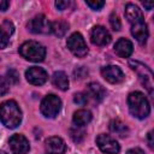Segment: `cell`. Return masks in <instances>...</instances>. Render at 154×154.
Returning a JSON list of instances; mask_svg holds the SVG:
<instances>
[{"instance_id": "cell-1", "label": "cell", "mask_w": 154, "mask_h": 154, "mask_svg": "<svg viewBox=\"0 0 154 154\" xmlns=\"http://www.w3.org/2000/svg\"><path fill=\"white\" fill-rule=\"evenodd\" d=\"M0 120L1 123L10 128H17L22 122V111L19 106L13 100H7L0 106Z\"/></svg>"}, {"instance_id": "cell-2", "label": "cell", "mask_w": 154, "mask_h": 154, "mask_svg": "<svg viewBox=\"0 0 154 154\" xmlns=\"http://www.w3.org/2000/svg\"><path fill=\"white\" fill-rule=\"evenodd\" d=\"M128 105H129V109L131 114L138 119H143L148 117L150 112V106H149L147 97L140 91H134L129 95Z\"/></svg>"}, {"instance_id": "cell-3", "label": "cell", "mask_w": 154, "mask_h": 154, "mask_svg": "<svg viewBox=\"0 0 154 154\" xmlns=\"http://www.w3.org/2000/svg\"><path fill=\"white\" fill-rule=\"evenodd\" d=\"M19 54L30 61H42L46 57V48L36 41H26L19 47Z\"/></svg>"}, {"instance_id": "cell-4", "label": "cell", "mask_w": 154, "mask_h": 154, "mask_svg": "<svg viewBox=\"0 0 154 154\" xmlns=\"http://www.w3.org/2000/svg\"><path fill=\"white\" fill-rule=\"evenodd\" d=\"M129 65H130V67L134 71L137 72L138 78H140L142 85L147 89L149 95H153L154 82H153V72H152V70L147 65H144V64H142V63H140L137 60H130Z\"/></svg>"}, {"instance_id": "cell-5", "label": "cell", "mask_w": 154, "mask_h": 154, "mask_svg": "<svg viewBox=\"0 0 154 154\" xmlns=\"http://www.w3.org/2000/svg\"><path fill=\"white\" fill-rule=\"evenodd\" d=\"M60 108H61V100L54 94L47 95L41 102V113L47 118L57 117Z\"/></svg>"}, {"instance_id": "cell-6", "label": "cell", "mask_w": 154, "mask_h": 154, "mask_svg": "<svg viewBox=\"0 0 154 154\" xmlns=\"http://www.w3.org/2000/svg\"><path fill=\"white\" fill-rule=\"evenodd\" d=\"M67 48L78 58H83L88 53L87 43L79 32H73L67 38Z\"/></svg>"}, {"instance_id": "cell-7", "label": "cell", "mask_w": 154, "mask_h": 154, "mask_svg": "<svg viewBox=\"0 0 154 154\" xmlns=\"http://www.w3.org/2000/svg\"><path fill=\"white\" fill-rule=\"evenodd\" d=\"M96 144L99 146L100 150L106 153V154H118L120 150L118 142L113 137H111L109 135L100 134L96 137Z\"/></svg>"}, {"instance_id": "cell-8", "label": "cell", "mask_w": 154, "mask_h": 154, "mask_svg": "<svg viewBox=\"0 0 154 154\" xmlns=\"http://www.w3.org/2000/svg\"><path fill=\"white\" fill-rule=\"evenodd\" d=\"M28 28L34 34H48L51 32V22L43 14H37L28 23Z\"/></svg>"}, {"instance_id": "cell-9", "label": "cell", "mask_w": 154, "mask_h": 154, "mask_svg": "<svg viewBox=\"0 0 154 154\" xmlns=\"http://www.w3.org/2000/svg\"><path fill=\"white\" fill-rule=\"evenodd\" d=\"M25 77L26 81L34 85H42L47 79H48V75L47 72L38 66H31L25 71Z\"/></svg>"}, {"instance_id": "cell-10", "label": "cell", "mask_w": 154, "mask_h": 154, "mask_svg": "<svg viewBox=\"0 0 154 154\" xmlns=\"http://www.w3.org/2000/svg\"><path fill=\"white\" fill-rule=\"evenodd\" d=\"M8 144H10L11 152L13 154H26L29 152V149H30L29 141L23 135H20V134L13 135L10 138Z\"/></svg>"}, {"instance_id": "cell-11", "label": "cell", "mask_w": 154, "mask_h": 154, "mask_svg": "<svg viewBox=\"0 0 154 154\" xmlns=\"http://www.w3.org/2000/svg\"><path fill=\"white\" fill-rule=\"evenodd\" d=\"M101 75L102 77L109 82V83H120L123 79H124V73L123 71L118 67V66H114V65H109V66H105L101 69Z\"/></svg>"}, {"instance_id": "cell-12", "label": "cell", "mask_w": 154, "mask_h": 154, "mask_svg": "<svg viewBox=\"0 0 154 154\" xmlns=\"http://www.w3.org/2000/svg\"><path fill=\"white\" fill-rule=\"evenodd\" d=\"M91 42L96 46H106L111 42V35L106 28L96 25L91 30Z\"/></svg>"}, {"instance_id": "cell-13", "label": "cell", "mask_w": 154, "mask_h": 154, "mask_svg": "<svg viewBox=\"0 0 154 154\" xmlns=\"http://www.w3.org/2000/svg\"><path fill=\"white\" fill-rule=\"evenodd\" d=\"M46 150L48 154H63L66 150V144L65 142L57 136H52L46 140Z\"/></svg>"}, {"instance_id": "cell-14", "label": "cell", "mask_w": 154, "mask_h": 154, "mask_svg": "<svg viewBox=\"0 0 154 154\" xmlns=\"http://www.w3.org/2000/svg\"><path fill=\"white\" fill-rule=\"evenodd\" d=\"M125 17H126V19H128L132 25L144 22L142 11H141L136 5H134V4H128V5L125 6Z\"/></svg>"}, {"instance_id": "cell-15", "label": "cell", "mask_w": 154, "mask_h": 154, "mask_svg": "<svg viewBox=\"0 0 154 154\" xmlns=\"http://www.w3.org/2000/svg\"><path fill=\"white\" fill-rule=\"evenodd\" d=\"M132 43L128 38H119L114 45V52L120 58H129L132 53Z\"/></svg>"}, {"instance_id": "cell-16", "label": "cell", "mask_w": 154, "mask_h": 154, "mask_svg": "<svg viewBox=\"0 0 154 154\" xmlns=\"http://www.w3.org/2000/svg\"><path fill=\"white\" fill-rule=\"evenodd\" d=\"M131 34L132 36L140 42V43H144L148 38V29H147V24L143 23H138L131 26Z\"/></svg>"}, {"instance_id": "cell-17", "label": "cell", "mask_w": 154, "mask_h": 154, "mask_svg": "<svg viewBox=\"0 0 154 154\" xmlns=\"http://www.w3.org/2000/svg\"><path fill=\"white\" fill-rule=\"evenodd\" d=\"M87 90H88V94L97 102L102 101L106 96V91L105 89L99 84V83H95V82H91L87 85Z\"/></svg>"}, {"instance_id": "cell-18", "label": "cell", "mask_w": 154, "mask_h": 154, "mask_svg": "<svg viewBox=\"0 0 154 154\" xmlns=\"http://www.w3.org/2000/svg\"><path fill=\"white\" fill-rule=\"evenodd\" d=\"M52 83L54 87H57L60 90H66L69 88V78L65 72L57 71L52 76Z\"/></svg>"}, {"instance_id": "cell-19", "label": "cell", "mask_w": 154, "mask_h": 154, "mask_svg": "<svg viewBox=\"0 0 154 154\" xmlns=\"http://www.w3.org/2000/svg\"><path fill=\"white\" fill-rule=\"evenodd\" d=\"M109 130H111V132L118 135L119 137H125L129 134L128 126L122 120H119V119H113L109 123Z\"/></svg>"}, {"instance_id": "cell-20", "label": "cell", "mask_w": 154, "mask_h": 154, "mask_svg": "<svg viewBox=\"0 0 154 154\" xmlns=\"http://www.w3.org/2000/svg\"><path fill=\"white\" fill-rule=\"evenodd\" d=\"M91 120V113L88 109H78L73 114V123L77 126H84Z\"/></svg>"}, {"instance_id": "cell-21", "label": "cell", "mask_w": 154, "mask_h": 154, "mask_svg": "<svg viewBox=\"0 0 154 154\" xmlns=\"http://www.w3.org/2000/svg\"><path fill=\"white\" fill-rule=\"evenodd\" d=\"M67 30H69V24L63 19H58L51 23V31L58 37L64 36Z\"/></svg>"}, {"instance_id": "cell-22", "label": "cell", "mask_w": 154, "mask_h": 154, "mask_svg": "<svg viewBox=\"0 0 154 154\" xmlns=\"http://www.w3.org/2000/svg\"><path fill=\"white\" fill-rule=\"evenodd\" d=\"M84 136H85V132L83 129H81V126H72L70 129V137L72 138L73 142L76 143H81L83 140H84Z\"/></svg>"}, {"instance_id": "cell-23", "label": "cell", "mask_w": 154, "mask_h": 154, "mask_svg": "<svg viewBox=\"0 0 154 154\" xmlns=\"http://www.w3.org/2000/svg\"><path fill=\"white\" fill-rule=\"evenodd\" d=\"M0 30L1 31H4L8 37L13 34V31H14V26H13V24H12V22H10V20H4L2 23H1V25H0Z\"/></svg>"}, {"instance_id": "cell-24", "label": "cell", "mask_w": 154, "mask_h": 154, "mask_svg": "<svg viewBox=\"0 0 154 154\" xmlns=\"http://www.w3.org/2000/svg\"><path fill=\"white\" fill-rule=\"evenodd\" d=\"M6 75H7V82H10L11 84H17V83H18V81H19V75H18V72H17L16 70L10 69Z\"/></svg>"}, {"instance_id": "cell-25", "label": "cell", "mask_w": 154, "mask_h": 154, "mask_svg": "<svg viewBox=\"0 0 154 154\" xmlns=\"http://www.w3.org/2000/svg\"><path fill=\"white\" fill-rule=\"evenodd\" d=\"M73 101H75L77 105L84 106V105H87V102H88V95L84 94V93H77V94H75V96H73Z\"/></svg>"}, {"instance_id": "cell-26", "label": "cell", "mask_w": 154, "mask_h": 154, "mask_svg": "<svg viewBox=\"0 0 154 154\" xmlns=\"http://www.w3.org/2000/svg\"><path fill=\"white\" fill-rule=\"evenodd\" d=\"M109 23H111V26L114 31L120 30V20H119V17L116 13H112L109 16Z\"/></svg>"}, {"instance_id": "cell-27", "label": "cell", "mask_w": 154, "mask_h": 154, "mask_svg": "<svg viewBox=\"0 0 154 154\" xmlns=\"http://www.w3.org/2000/svg\"><path fill=\"white\" fill-rule=\"evenodd\" d=\"M73 76H75V78L77 79H83L84 77H87L88 76V70L85 69V67H83V66H81V67H77L75 71H73Z\"/></svg>"}, {"instance_id": "cell-28", "label": "cell", "mask_w": 154, "mask_h": 154, "mask_svg": "<svg viewBox=\"0 0 154 154\" xmlns=\"http://www.w3.org/2000/svg\"><path fill=\"white\" fill-rule=\"evenodd\" d=\"M85 4L90 7V8H93V10H100V8H102L103 6H105V1H99V0H96V1H85Z\"/></svg>"}, {"instance_id": "cell-29", "label": "cell", "mask_w": 154, "mask_h": 154, "mask_svg": "<svg viewBox=\"0 0 154 154\" xmlns=\"http://www.w3.org/2000/svg\"><path fill=\"white\" fill-rule=\"evenodd\" d=\"M8 82L4 77L0 76V95H5L8 91Z\"/></svg>"}, {"instance_id": "cell-30", "label": "cell", "mask_w": 154, "mask_h": 154, "mask_svg": "<svg viewBox=\"0 0 154 154\" xmlns=\"http://www.w3.org/2000/svg\"><path fill=\"white\" fill-rule=\"evenodd\" d=\"M8 38H10V37H8L4 31L0 30V49L5 48V47L8 45Z\"/></svg>"}, {"instance_id": "cell-31", "label": "cell", "mask_w": 154, "mask_h": 154, "mask_svg": "<svg viewBox=\"0 0 154 154\" xmlns=\"http://www.w3.org/2000/svg\"><path fill=\"white\" fill-rule=\"evenodd\" d=\"M69 5H70V2H69V1H61V0L55 1V6H57V8H58V10H60V11L65 10L66 7H69Z\"/></svg>"}, {"instance_id": "cell-32", "label": "cell", "mask_w": 154, "mask_h": 154, "mask_svg": "<svg viewBox=\"0 0 154 154\" xmlns=\"http://www.w3.org/2000/svg\"><path fill=\"white\" fill-rule=\"evenodd\" d=\"M147 138H148V146L150 148L154 147V141H153V131H149L148 135H147Z\"/></svg>"}, {"instance_id": "cell-33", "label": "cell", "mask_w": 154, "mask_h": 154, "mask_svg": "<svg viewBox=\"0 0 154 154\" xmlns=\"http://www.w3.org/2000/svg\"><path fill=\"white\" fill-rule=\"evenodd\" d=\"M10 6V2L6 0H0V11H6L7 7Z\"/></svg>"}, {"instance_id": "cell-34", "label": "cell", "mask_w": 154, "mask_h": 154, "mask_svg": "<svg viewBox=\"0 0 154 154\" xmlns=\"http://www.w3.org/2000/svg\"><path fill=\"white\" fill-rule=\"evenodd\" d=\"M126 154H144V152L140 148H132V149H129Z\"/></svg>"}, {"instance_id": "cell-35", "label": "cell", "mask_w": 154, "mask_h": 154, "mask_svg": "<svg viewBox=\"0 0 154 154\" xmlns=\"http://www.w3.org/2000/svg\"><path fill=\"white\" fill-rule=\"evenodd\" d=\"M142 4H143V6H144V7H146V8L148 10V11H150V10L153 8V6H154V4H153L152 1H150V2H147V1H143Z\"/></svg>"}, {"instance_id": "cell-36", "label": "cell", "mask_w": 154, "mask_h": 154, "mask_svg": "<svg viewBox=\"0 0 154 154\" xmlns=\"http://www.w3.org/2000/svg\"><path fill=\"white\" fill-rule=\"evenodd\" d=\"M0 154H7V153H5V152H0Z\"/></svg>"}]
</instances>
